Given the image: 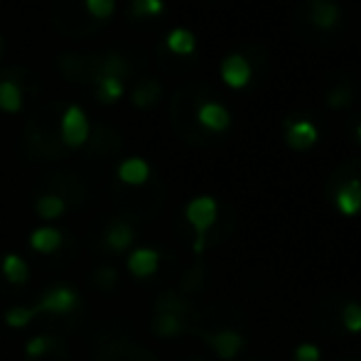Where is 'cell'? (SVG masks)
<instances>
[{
	"mask_svg": "<svg viewBox=\"0 0 361 361\" xmlns=\"http://www.w3.org/2000/svg\"><path fill=\"white\" fill-rule=\"evenodd\" d=\"M185 219L192 228H195V243H192V251L197 256L209 248V231L216 226L219 221V202L214 197L209 195H202V197H195L192 202H187L185 207Z\"/></svg>",
	"mask_w": 361,
	"mask_h": 361,
	"instance_id": "1",
	"label": "cell"
},
{
	"mask_svg": "<svg viewBox=\"0 0 361 361\" xmlns=\"http://www.w3.org/2000/svg\"><path fill=\"white\" fill-rule=\"evenodd\" d=\"M59 135H62V143L67 147H81L89 140L91 135V123H89V116L81 106H67V111L62 114V121H59Z\"/></svg>",
	"mask_w": 361,
	"mask_h": 361,
	"instance_id": "2",
	"label": "cell"
},
{
	"mask_svg": "<svg viewBox=\"0 0 361 361\" xmlns=\"http://www.w3.org/2000/svg\"><path fill=\"white\" fill-rule=\"evenodd\" d=\"M79 307V293L72 286H49L35 302L37 314H69Z\"/></svg>",
	"mask_w": 361,
	"mask_h": 361,
	"instance_id": "3",
	"label": "cell"
},
{
	"mask_svg": "<svg viewBox=\"0 0 361 361\" xmlns=\"http://www.w3.org/2000/svg\"><path fill=\"white\" fill-rule=\"evenodd\" d=\"M347 302L339 295H329V298H322L312 305V324L319 329L322 334H329V337H342L344 329L342 322H339V312H342V305Z\"/></svg>",
	"mask_w": 361,
	"mask_h": 361,
	"instance_id": "4",
	"label": "cell"
},
{
	"mask_svg": "<svg viewBox=\"0 0 361 361\" xmlns=\"http://www.w3.org/2000/svg\"><path fill=\"white\" fill-rule=\"evenodd\" d=\"M200 337L221 361L236 359L246 349V337L241 329H212V332H202Z\"/></svg>",
	"mask_w": 361,
	"mask_h": 361,
	"instance_id": "5",
	"label": "cell"
},
{
	"mask_svg": "<svg viewBox=\"0 0 361 361\" xmlns=\"http://www.w3.org/2000/svg\"><path fill=\"white\" fill-rule=\"evenodd\" d=\"M253 79V67L243 54H226L221 62V81L228 89H243Z\"/></svg>",
	"mask_w": 361,
	"mask_h": 361,
	"instance_id": "6",
	"label": "cell"
},
{
	"mask_svg": "<svg viewBox=\"0 0 361 361\" xmlns=\"http://www.w3.org/2000/svg\"><path fill=\"white\" fill-rule=\"evenodd\" d=\"M126 268L133 278L143 281V278H150L157 273L160 268V251L150 246H138L128 253V261H126Z\"/></svg>",
	"mask_w": 361,
	"mask_h": 361,
	"instance_id": "7",
	"label": "cell"
},
{
	"mask_svg": "<svg viewBox=\"0 0 361 361\" xmlns=\"http://www.w3.org/2000/svg\"><path fill=\"white\" fill-rule=\"evenodd\" d=\"M319 138V130L312 121H305V118H298V121H288L286 123V143L288 147L293 150L302 152V150H310Z\"/></svg>",
	"mask_w": 361,
	"mask_h": 361,
	"instance_id": "8",
	"label": "cell"
},
{
	"mask_svg": "<svg viewBox=\"0 0 361 361\" xmlns=\"http://www.w3.org/2000/svg\"><path fill=\"white\" fill-rule=\"evenodd\" d=\"M197 121L204 130L212 133H224V130L231 126V114H228L226 106H221L219 101H204L197 109Z\"/></svg>",
	"mask_w": 361,
	"mask_h": 361,
	"instance_id": "9",
	"label": "cell"
},
{
	"mask_svg": "<svg viewBox=\"0 0 361 361\" xmlns=\"http://www.w3.org/2000/svg\"><path fill=\"white\" fill-rule=\"evenodd\" d=\"M104 243L111 253H126L135 243V228L128 221H123V219H116V221H111L106 226Z\"/></svg>",
	"mask_w": 361,
	"mask_h": 361,
	"instance_id": "10",
	"label": "cell"
},
{
	"mask_svg": "<svg viewBox=\"0 0 361 361\" xmlns=\"http://www.w3.org/2000/svg\"><path fill=\"white\" fill-rule=\"evenodd\" d=\"M150 332L160 339L180 337V334L190 332V319L177 317V314H167V312H155L150 322Z\"/></svg>",
	"mask_w": 361,
	"mask_h": 361,
	"instance_id": "11",
	"label": "cell"
},
{
	"mask_svg": "<svg viewBox=\"0 0 361 361\" xmlns=\"http://www.w3.org/2000/svg\"><path fill=\"white\" fill-rule=\"evenodd\" d=\"M116 175H118V180L123 182V185L143 187L145 182L150 180L152 170H150V165H147V160H143V157H126V160L118 165V170H116Z\"/></svg>",
	"mask_w": 361,
	"mask_h": 361,
	"instance_id": "12",
	"label": "cell"
},
{
	"mask_svg": "<svg viewBox=\"0 0 361 361\" xmlns=\"http://www.w3.org/2000/svg\"><path fill=\"white\" fill-rule=\"evenodd\" d=\"M62 231L57 226H37L32 233H30V248L35 253H42V256H49V253L59 251L62 248Z\"/></svg>",
	"mask_w": 361,
	"mask_h": 361,
	"instance_id": "13",
	"label": "cell"
},
{
	"mask_svg": "<svg viewBox=\"0 0 361 361\" xmlns=\"http://www.w3.org/2000/svg\"><path fill=\"white\" fill-rule=\"evenodd\" d=\"M342 18V10L334 0H310V23L319 30H332Z\"/></svg>",
	"mask_w": 361,
	"mask_h": 361,
	"instance_id": "14",
	"label": "cell"
},
{
	"mask_svg": "<svg viewBox=\"0 0 361 361\" xmlns=\"http://www.w3.org/2000/svg\"><path fill=\"white\" fill-rule=\"evenodd\" d=\"M0 271H3L5 281L10 286H25L30 281V276H32L27 261L20 253H5L3 261H0Z\"/></svg>",
	"mask_w": 361,
	"mask_h": 361,
	"instance_id": "15",
	"label": "cell"
},
{
	"mask_svg": "<svg viewBox=\"0 0 361 361\" xmlns=\"http://www.w3.org/2000/svg\"><path fill=\"white\" fill-rule=\"evenodd\" d=\"M155 312H167V314H177V317L190 319L192 305L187 302V300L182 298L180 293H175V290H165V293H162L160 298H157Z\"/></svg>",
	"mask_w": 361,
	"mask_h": 361,
	"instance_id": "16",
	"label": "cell"
},
{
	"mask_svg": "<svg viewBox=\"0 0 361 361\" xmlns=\"http://www.w3.org/2000/svg\"><path fill=\"white\" fill-rule=\"evenodd\" d=\"M167 49H170L172 54H180V57H187V54H192L197 49V37L192 30L187 27H175L170 35H167L165 39Z\"/></svg>",
	"mask_w": 361,
	"mask_h": 361,
	"instance_id": "17",
	"label": "cell"
},
{
	"mask_svg": "<svg viewBox=\"0 0 361 361\" xmlns=\"http://www.w3.org/2000/svg\"><path fill=\"white\" fill-rule=\"evenodd\" d=\"M126 94V86H123V79L121 76H114V74H104L99 76V89H96V99L101 104L111 106Z\"/></svg>",
	"mask_w": 361,
	"mask_h": 361,
	"instance_id": "18",
	"label": "cell"
},
{
	"mask_svg": "<svg viewBox=\"0 0 361 361\" xmlns=\"http://www.w3.org/2000/svg\"><path fill=\"white\" fill-rule=\"evenodd\" d=\"M35 212H37V216L44 219V221H57V219H62L64 212H67V202L59 195H42L35 202Z\"/></svg>",
	"mask_w": 361,
	"mask_h": 361,
	"instance_id": "19",
	"label": "cell"
},
{
	"mask_svg": "<svg viewBox=\"0 0 361 361\" xmlns=\"http://www.w3.org/2000/svg\"><path fill=\"white\" fill-rule=\"evenodd\" d=\"M23 109V89L13 79H0V111L20 114Z\"/></svg>",
	"mask_w": 361,
	"mask_h": 361,
	"instance_id": "20",
	"label": "cell"
},
{
	"mask_svg": "<svg viewBox=\"0 0 361 361\" xmlns=\"http://www.w3.org/2000/svg\"><path fill=\"white\" fill-rule=\"evenodd\" d=\"M37 317L39 314H37V310H35V305H13V307L5 310L3 322L8 324L10 329H25Z\"/></svg>",
	"mask_w": 361,
	"mask_h": 361,
	"instance_id": "21",
	"label": "cell"
},
{
	"mask_svg": "<svg viewBox=\"0 0 361 361\" xmlns=\"http://www.w3.org/2000/svg\"><path fill=\"white\" fill-rule=\"evenodd\" d=\"M344 334H361V302L359 300H347L339 312Z\"/></svg>",
	"mask_w": 361,
	"mask_h": 361,
	"instance_id": "22",
	"label": "cell"
},
{
	"mask_svg": "<svg viewBox=\"0 0 361 361\" xmlns=\"http://www.w3.org/2000/svg\"><path fill=\"white\" fill-rule=\"evenodd\" d=\"M54 347H57V339L49 337V334H37V337L27 339L25 354H27L30 359H42V357H47Z\"/></svg>",
	"mask_w": 361,
	"mask_h": 361,
	"instance_id": "23",
	"label": "cell"
},
{
	"mask_svg": "<svg viewBox=\"0 0 361 361\" xmlns=\"http://www.w3.org/2000/svg\"><path fill=\"white\" fill-rule=\"evenodd\" d=\"M160 94H162V89H160V84L157 81H145V84H140V86H135V91H133V104L135 106H140V109H147V106H152L157 99H160Z\"/></svg>",
	"mask_w": 361,
	"mask_h": 361,
	"instance_id": "24",
	"label": "cell"
},
{
	"mask_svg": "<svg viewBox=\"0 0 361 361\" xmlns=\"http://www.w3.org/2000/svg\"><path fill=\"white\" fill-rule=\"evenodd\" d=\"M130 10L135 18H157L165 10V0H133Z\"/></svg>",
	"mask_w": 361,
	"mask_h": 361,
	"instance_id": "25",
	"label": "cell"
},
{
	"mask_svg": "<svg viewBox=\"0 0 361 361\" xmlns=\"http://www.w3.org/2000/svg\"><path fill=\"white\" fill-rule=\"evenodd\" d=\"M352 96H354L352 86L339 84V86H334L332 91H327V106L329 109H344V106H349Z\"/></svg>",
	"mask_w": 361,
	"mask_h": 361,
	"instance_id": "26",
	"label": "cell"
},
{
	"mask_svg": "<svg viewBox=\"0 0 361 361\" xmlns=\"http://www.w3.org/2000/svg\"><path fill=\"white\" fill-rule=\"evenodd\" d=\"M84 5L96 20H109L116 13V0H84Z\"/></svg>",
	"mask_w": 361,
	"mask_h": 361,
	"instance_id": "27",
	"label": "cell"
},
{
	"mask_svg": "<svg viewBox=\"0 0 361 361\" xmlns=\"http://www.w3.org/2000/svg\"><path fill=\"white\" fill-rule=\"evenodd\" d=\"M94 286L101 290H114L118 286V271L111 266H101L99 271L94 273Z\"/></svg>",
	"mask_w": 361,
	"mask_h": 361,
	"instance_id": "28",
	"label": "cell"
},
{
	"mask_svg": "<svg viewBox=\"0 0 361 361\" xmlns=\"http://www.w3.org/2000/svg\"><path fill=\"white\" fill-rule=\"evenodd\" d=\"M202 288H204V266H202V263H197L195 271L185 276L182 290H187V293H200Z\"/></svg>",
	"mask_w": 361,
	"mask_h": 361,
	"instance_id": "29",
	"label": "cell"
},
{
	"mask_svg": "<svg viewBox=\"0 0 361 361\" xmlns=\"http://www.w3.org/2000/svg\"><path fill=\"white\" fill-rule=\"evenodd\" d=\"M293 359L295 361H322V352H319L317 344L305 342V344H298V347H295Z\"/></svg>",
	"mask_w": 361,
	"mask_h": 361,
	"instance_id": "30",
	"label": "cell"
},
{
	"mask_svg": "<svg viewBox=\"0 0 361 361\" xmlns=\"http://www.w3.org/2000/svg\"><path fill=\"white\" fill-rule=\"evenodd\" d=\"M357 138H359V143H361V126L357 128Z\"/></svg>",
	"mask_w": 361,
	"mask_h": 361,
	"instance_id": "31",
	"label": "cell"
},
{
	"mask_svg": "<svg viewBox=\"0 0 361 361\" xmlns=\"http://www.w3.org/2000/svg\"><path fill=\"white\" fill-rule=\"evenodd\" d=\"M359 361H361V359H359Z\"/></svg>",
	"mask_w": 361,
	"mask_h": 361,
	"instance_id": "32",
	"label": "cell"
}]
</instances>
